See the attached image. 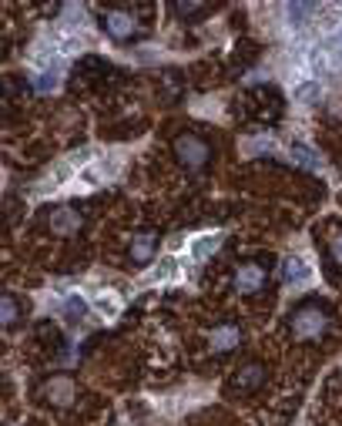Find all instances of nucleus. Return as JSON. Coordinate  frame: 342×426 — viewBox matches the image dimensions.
Wrapping results in <instances>:
<instances>
[{"label":"nucleus","instance_id":"obj_11","mask_svg":"<svg viewBox=\"0 0 342 426\" xmlns=\"http://www.w3.org/2000/svg\"><path fill=\"white\" fill-rule=\"evenodd\" d=\"M71 396H74V383H71V379H51V383L44 386V400L57 403V406H67Z\"/></svg>","mask_w":342,"mask_h":426},{"label":"nucleus","instance_id":"obj_9","mask_svg":"<svg viewBox=\"0 0 342 426\" xmlns=\"http://www.w3.org/2000/svg\"><path fill=\"white\" fill-rule=\"evenodd\" d=\"M218 246H222V232H205V235H198V238H191L188 255L195 258V262H205Z\"/></svg>","mask_w":342,"mask_h":426},{"label":"nucleus","instance_id":"obj_2","mask_svg":"<svg viewBox=\"0 0 342 426\" xmlns=\"http://www.w3.org/2000/svg\"><path fill=\"white\" fill-rule=\"evenodd\" d=\"M175 151H178L181 165H185L188 171H202L205 165H208V158H212L208 144H205L202 138H195V134H185V138H178V142H175Z\"/></svg>","mask_w":342,"mask_h":426},{"label":"nucleus","instance_id":"obj_18","mask_svg":"<svg viewBox=\"0 0 342 426\" xmlns=\"http://www.w3.org/2000/svg\"><path fill=\"white\" fill-rule=\"evenodd\" d=\"M34 84H38V91H54L61 84V74H57V71H40Z\"/></svg>","mask_w":342,"mask_h":426},{"label":"nucleus","instance_id":"obj_19","mask_svg":"<svg viewBox=\"0 0 342 426\" xmlns=\"http://www.w3.org/2000/svg\"><path fill=\"white\" fill-rule=\"evenodd\" d=\"M13 319H17V302H13V296H4V326L11 329Z\"/></svg>","mask_w":342,"mask_h":426},{"label":"nucleus","instance_id":"obj_20","mask_svg":"<svg viewBox=\"0 0 342 426\" xmlns=\"http://www.w3.org/2000/svg\"><path fill=\"white\" fill-rule=\"evenodd\" d=\"M249 151H275V142L272 138H255V142H249Z\"/></svg>","mask_w":342,"mask_h":426},{"label":"nucleus","instance_id":"obj_5","mask_svg":"<svg viewBox=\"0 0 342 426\" xmlns=\"http://www.w3.org/2000/svg\"><path fill=\"white\" fill-rule=\"evenodd\" d=\"M241 339H245V333L239 326H218L208 333V346H212V352H228V349L239 346Z\"/></svg>","mask_w":342,"mask_h":426},{"label":"nucleus","instance_id":"obj_10","mask_svg":"<svg viewBox=\"0 0 342 426\" xmlns=\"http://www.w3.org/2000/svg\"><path fill=\"white\" fill-rule=\"evenodd\" d=\"M266 383V366H258V362H252V366H245L235 379H232V389H239V393H245V389H255Z\"/></svg>","mask_w":342,"mask_h":426},{"label":"nucleus","instance_id":"obj_1","mask_svg":"<svg viewBox=\"0 0 342 426\" xmlns=\"http://www.w3.org/2000/svg\"><path fill=\"white\" fill-rule=\"evenodd\" d=\"M289 329L295 339H319L329 333V312L319 306H305L289 319Z\"/></svg>","mask_w":342,"mask_h":426},{"label":"nucleus","instance_id":"obj_8","mask_svg":"<svg viewBox=\"0 0 342 426\" xmlns=\"http://www.w3.org/2000/svg\"><path fill=\"white\" fill-rule=\"evenodd\" d=\"M282 279H285L289 285H302V282L312 279V265L299 255H289L285 262H282Z\"/></svg>","mask_w":342,"mask_h":426},{"label":"nucleus","instance_id":"obj_21","mask_svg":"<svg viewBox=\"0 0 342 426\" xmlns=\"http://www.w3.org/2000/svg\"><path fill=\"white\" fill-rule=\"evenodd\" d=\"M67 316H71V319H81V316H84V302H81V299H67Z\"/></svg>","mask_w":342,"mask_h":426},{"label":"nucleus","instance_id":"obj_15","mask_svg":"<svg viewBox=\"0 0 342 426\" xmlns=\"http://www.w3.org/2000/svg\"><path fill=\"white\" fill-rule=\"evenodd\" d=\"M175 272H178L175 258H161V265H154V269L144 275V282H165V279H171Z\"/></svg>","mask_w":342,"mask_h":426},{"label":"nucleus","instance_id":"obj_22","mask_svg":"<svg viewBox=\"0 0 342 426\" xmlns=\"http://www.w3.org/2000/svg\"><path fill=\"white\" fill-rule=\"evenodd\" d=\"M332 258H336V262H339V265H342V232H336V235H332Z\"/></svg>","mask_w":342,"mask_h":426},{"label":"nucleus","instance_id":"obj_13","mask_svg":"<svg viewBox=\"0 0 342 426\" xmlns=\"http://www.w3.org/2000/svg\"><path fill=\"white\" fill-rule=\"evenodd\" d=\"M292 98H295L299 104H316L319 98H322V84L312 81V78H305V81H299V84L292 88Z\"/></svg>","mask_w":342,"mask_h":426},{"label":"nucleus","instance_id":"obj_7","mask_svg":"<svg viewBox=\"0 0 342 426\" xmlns=\"http://www.w3.org/2000/svg\"><path fill=\"white\" fill-rule=\"evenodd\" d=\"M47 225L57 235H74L81 229V215H77L74 208H54L51 215H47Z\"/></svg>","mask_w":342,"mask_h":426},{"label":"nucleus","instance_id":"obj_16","mask_svg":"<svg viewBox=\"0 0 342 426\" xmlns=\"http://www.w3.org/2000/svg\"><path fill=\"white\" fill-rule=\"evenodd\" d=\"M101 178H104V168H98V165H91V168H81V171H77V181H84L88 188L101 185Z\"/></svg>","mask_w":342,"mask_h":426},{"label":"nucleus","instance_id":"obj_3","mask_svg":"<svg viewBox=\"0 0 342 426\" xmlns=\"http://www.w3.org/2000/svg\"><path fill=\"white\" fill-rule=\"evenodd\" d=\"M104 30H108L114 40H127L131 34H138V21L125 11H108L104 13Z\"/></svg>","mask_w":342,"mask_h":426},{"label":"nucleus","instance_id":"obj_6","mask_svg":"<svg viewBox=\"0 0 342 426\" xmlns=\"http://www.w3.org/2000/svg\"><path fill=\"white\" fill-rule=\"evenodd\" d=\"M154 248H158V232H138L131 235V262L138 265H148L154 258Z\"/></svg>","mask_w":342,"mask_h":426},{"label":"nucleus","instance_id":"obj_4","mask_svg":"<svg viewBox=\"0 0 342 426\" xmlns=\"http://www.w3.org/2000/svg\"><path fill=\"white\" fill-rule=\"evenodd\" d=\"M262 285H266V269H262L258 262L239 265V272H235V289H239V292H258Z\"/></svg>","mask_w":342,"mask_h":426},{"label":"nucleus","instance_id":"obj_23","mask_svg":"<svg viewBox=\"0 0 342 426\" xmlns=\"http://www.w3.org/2000/svg\"><path fill=\"white\" fill-rule=\"evenodd\" d=\"M67 178H71V165H57L54 168V185H64Z\"/></svg>","mask_w":342,"mask_h":426},{"label":"nucleus","instance_id":"obj_17","mask_svg":"<svg viewBox=\"0 0 342 426\" xmlns=\"http://www.w3.org/2000/svg\"><path fill=\"white\" fill-rule=\"evenodd\" d=\"M57 44H61V54H77L84 47V40L77 34H57Z\"/></svg>","mask_w":342,"mask_h":426},{"label":"nucleus","instance_id":"obj_14","mask_svg":"<svg viewBox=\"0 0 342 426\" xmlns=\"http://www.w3.org/2000/svg\"><path fill=\"white\" fill-rule=\"evenodd\" d=\"M292 158L302 165V168H309V171H322V158L309 148V144H302V142H295L292 144Z\"/></svg>","mask_w":342,"mask_h":426},{"label":"nucleus","instance_id":"obj_12","mask_svg":"<svg viewBox=\"0 0 342 426\" xmlns=\"http://www.w3.org/2000/svg\"><path fill=\"white\" fill-rule=\"evenodd\" d=\"M91 306L101 312L104 319H118V312H121V299L114 296V292H108V289H104V292H94Z\"/></svg>","mask_w":342,"mask_h":426}]
</instances>
